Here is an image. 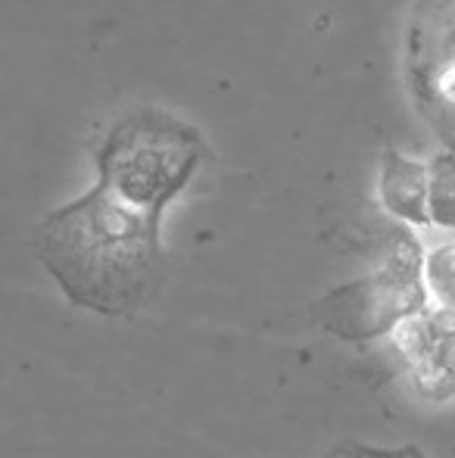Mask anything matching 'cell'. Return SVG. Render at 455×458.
Listing matches in <instances>:
<instances>
[{
    "mask_svg": "<svg viewBox=\"0 0 455 458\" xmlns=\"http://www.w3.org/2000/svg\"><path fill=\"white\" fill-rule=\"evenodd\" d=\"M194 125L163 109H131L97 150V184L54 209L35 231L44 262L69 302L100 315L147 306L165 281L163 209L203 159Z\"/></svg>",
    "mask_w": 455,
    "mask_h": 458,
    "instance_id": "6da1fadb",
    "label": "cell"
},
{
    "mask_svg": "<svg viewBox=\"0 0 455 458\" xmlns=\"http://www.w3.org/2000/svg\"><path fill=\"white\" fill-rule=\"evenodd\" d=\"M427 302L421 247L412 234H400V243L375 275L331 293L316 306V315L328 331L343 337H375L425 312Z\"/></svg>",
    "mask_w": 455,
    "mask_h": 458,
    "instance_id": "7a4b0ae2",
    "label": "cell"
},
{
    "mask_svg": "<svg viewBox=\"0 0 455 458\" xmlns=\"http://www.w3.org/2000/svg\"><path fill=\"white\" fill-rule=\"evenodd\" d=\"M393 344L421 396L437 403L455 396V318L425 309L396 327Z\"/></svg>",
    "mask_w": 455,
    "mask_h": 458,
    "instance_id": "3957f363",
    "label": "cell"
},
{
    "mask_svg": "<svg viewBox=\"0 0 455 458\" xmlns=\"http://www.w3.org/2000/svg\"><path fill=\"white\" fill-rule=\"evenodd\" d=\"M427 187H431V169L427 163L406 157L400 150H387L381 163V182L377 197L381 206L400 222L415 228H431V209H427Z\"/></svg>",
    "mask_w": 455,
    "mask_h": 458,
    "instance_id": "277c9868",
    "label": "cell"
},
{
    "mask_svg": "<svg viewBox=\"0 0 455 458\" xmlns=\"http://www.w3.org/2000/svg\"><path fill=\"white\" fill-rule=\"evenodd\" d=\"M427 169H431V187H427L431 225L443 231H455V153H437L427 163Z\"/></svg>",
    "mask_w": 455,
    "mask_h": 458,
    "instance_id": "5b68a950",
    "label": "cell"
},
{
    "mask_svg": "<svg viewBox=\"0 0 455 458\" xmlns=\"http://www.w3.org/2000/svg\"><path fill=\"white\" fill-rule=\"evenodd\" d=\"M425 290L437 312L455 318V241L425 256Z\"/></svg>",
    "mask_w": 455,
    "mask_h": 458,
    "instance_id": "8992f818",
    "label": "cell"
}]
</instances>
